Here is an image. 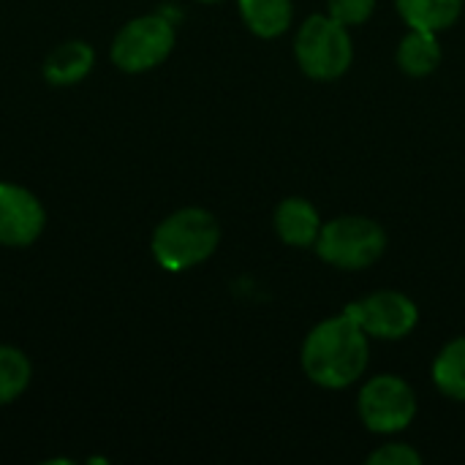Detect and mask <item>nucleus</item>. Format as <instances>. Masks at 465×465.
I'll return each instance as SVG.
<instances>
[{"label": "nucleus", "instance_id": "5", "mask_svg": "<svg viewBox=\"0 0 465 465\" xmlns=\"http://www.w3.org/2000/svg\"><path fill=\"white\" fill-rule=\"evenodd\" d=\"M174 41V25L163 14H144L117 30L109 54L123 74H144L172 54Z\"/></svg>", "mask_w": 465, "mask_h": 465}, {"label": "nucleus", "instance_id": "10", "mask_svg": "<svg viewBox=\"0 0 465 465\" xmlns=\"http://www.w3.org/2000/svg\"><path fill=\"white\" fill-rule=\"evenodd\" d=\"M93 65H95V52L87 41H63L46 54L41 74L54 87H71L82 82L93 71Z\"/></svg>", "mask_w": 465, "mask_h": 465}, {"label": "nucleus", "instance_id": "15", "mask_svg": "<svg viewBox=\"0 0 465 465\" xmlns=\"http://www.w3.org/2000/svg\"><path fill=\"white\" fill-rule=\"evenodd\" d=\"M33 368L25 351L0 343V406L14 403L30 384Z\"/></svg>", "mask_w": 465, "mask_h": 465}, {"label": "nucleus", "instance_id": "12", "mask_svg": "<svg viewBox=\"0 0 465 465\" xmlns=\"http://www.w3.org/2000/svg\"><path fill=\"white\" fill-rule=\"evenodd\" d=\"M395 5L409 27L441 33L460 19L465 0H395Z\"/></svg>", "mask_w": 465, "mask_h": 465}, {"label": "nucleus", "instance_id": "6", "mask_svg": "<svg viewBox=\"0 0 465 465\" xmlns=\"http://www.w3.org/2000/svg\"><path fill=\"white\" fill-rule=\"evenodd\" d=\"M357 411L371 433H401L417 417V395L401 376H376L360 390Z\"/></svg>", "mask_w": 465, "mask_h": 465}, {"label": "nucleus", "instance_id": "18", "mask_svg": "<svg viewBox=\"0 0 465 465\" xmlns=\"http://www.w3.org/2000/svg\"><path fill=\"white\" fill-rule=\"evenodd\" d=\"M199 3H221V0H199Z\"/></svg>", "mask_w": 465, "mask_h": 465}, {"label": "nucleus", "instance_id": "9", "mask_svg": "<svg viewBox=\"0 0 465 465\" xmlns=\"http://www.w3.org/2000/svg\"><path fill=\"white\" fill-rule=\"evenodd\" d=\"M278 237L292 248H313L322 232V218L316 207L302 196H289L275 207L272 215Z\"/></svg>", "mask_w": 465, "mask_h": 465}, {"label": "nucleus", "instance_id": "11", "mask_svg": "<svg viewBox=\"0 0 465 465\" xmlns=\"http://www.w3.org/2000/svg\"><path fill=\"white\" fill-rule=\"evenodd\" d=\"M441 57L444 52L439 44V33H430V30L409 27V33L398 44V65L409 76H417V79L430 76L441 65Z\"/></svg>", "mask_w": 465, "mask_h": 465}, {"label": "nucleus", "instance_id": "17", "mask_svg": "<svg viewBox=\"0 0 465 465\" xmlns=\"http://www.w3.org/2000/svg\"><path fill=\"white\" fill-rule=\"evenodd\" d=\"M371 465H420L422 455L411 447V444H384L376 452H371L368 458Z\"/></svg>", "mask_w": 465, "mask_h": 465}, {"label": "nucleus", "instance_id": "16", "mask_svg": "<svg viewBox=\"0 0 465 465\" xmlns=\"http://www.w3.org/2000/svg\"><path fill=\"white\" fill-rule=\"evenodd\" d=\"M376 11V0H327V14L346 27L362 25Z\"/></svg>", "mask_w": 465, "mask_h": 465}, {"label": "nucleus", "instance_id": "14", "mask_svg": "<svg viewBox=\"0 0 465 465\" xmlns=\"http://www.w3.org/2000/svg\"><path fill=\"white\" fill-rule=\"evenodd\" d=\"M433 384L441 395L465 403V335L450 341L433 362Z\"/></svg>", "mask_w": 465, "mask_h": 465}, {"label": "nucleus", "instance_id": "1", "mask_svg": "<svg viewBox=\"0 0 465 465\" xmlns=\"http://www.w3.org/2000/svg\"><path fill=\"white\" fill-rule=\"evenodd\" d=\"M368 332L343 311L319 322L302 343V371L324 390H346L368 368Z\"/></svg>", "mask_w": 465, "mask_h": 465}, {"label": "nucleus", "instance_id": "4", "mask_svg": "<svg viewBox=\"0 0 465 465\" xmlns=\"http://www.w3.org/2000/svg\"><path fill=\"white\" fill-rule=\"evenodd\" d=\"M316 253L322 262L341 270H365L387 251V232L365 215H341L322 223Z\"/></svg>", "mask_w": 465, "mask_h": 465}, {"label": "nucleus", "instance_id": "13", "mask_svg": "<svg viewBox=\"0 0 465 465\" xmlns=\"http://www.w3.org/2000/svg\"><path fill=\"white\" fill-rule=\"evenodd\" d=\"M240 16L259 38H281L294 19L292 0H240Z\"/></svg>", "mask_w": 465, "mask_h": 465}, {"label": "nucleus", "instance_id": "7", "mask_svg": "<svg viewBox=\"0 0 465 465\" xmlns=\"http://www.w3.org/2000/svg\"><path fill=\"white\" fill-rule=\"evenodd\" d=\"M346 313L371 335L379 341H401L406 338L417 322H420V311L417 302L401 292L384 289L376 292L360 302L346 305Z\"/></svg>", "mask_w": 465, "mask_h": 465}, {"label": "nucleus", "instance_id": "8", "mask_svg": "<svg viewBox=\"0 0 465 465\" xmlns=\"http://www.w3.org/2000/svg\"><path fill=\"white\" fill-rule=\"evenodd\" d=\"M46 226V213L38 196L22 185L0 183V245L27 248Z\"/></svg>", "mask_w": 465, "mask_h": 465}, {"label": "nucleus", "instance_id": "2", "mask_svg": "<svg viewBox=\"0 0 465 465\" xmlns=\"http://www.w3.org/2000/svg\"><path fill=\"white\" fill-rule=\"evenodd\" d=\"M221 242L218 218L204 207H183L166 215L150 240L153 259L166 272H185L207 262Z\"/></svg>", "mask_w": 465, "mask_h": 465}, {"label": "nucleus", "instance_id": "3", "mask_svg": "<svg viewBox=\"0 0 465 465\" xmlns=\"http://www.w3.org/2000/svg\"><path fill=\"white\" fill-rule=\"evenodd\" d=\"M294 57L305 76L316 82L341 79L354 60L349 27L330 14H313L302 22L294 38Z\"/></svg>", "mask_w": 465, "mask_h": 465}]
</instances>
